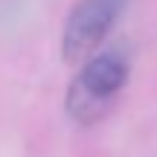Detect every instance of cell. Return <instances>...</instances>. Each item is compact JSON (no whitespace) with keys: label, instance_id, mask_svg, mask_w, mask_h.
I'll return each mask as SVG.
<instances>
[{"label":"cell","instance_id":"2","mask_svg":"<svg viewBox=\"0 0 157 157\" xmlns=\"http://www.w3.org/2000/svg\"><path fill=\"white\" fill-rule=\"evenodd\" d=\"M122 6L125 0H78L64 26V58L67 61L87 58L108 38Z\"/></svg>","mask_w":157,"mask_h":157},{"label":"cell","instance_id":"1","mask_svg":"<svg viewBox=\"0 0 157 157\" xmlns=\"http://www.w3.org/2000/svg\"><path fill=\"white\" fill-rule=\"evenodd\" d=\"M128 78V58L122 50H108L93 56L76 76L67 93V111L78 122H96L111 108Z\"/></svg>","mask_w":157,"mask_h":157}]
</instances>
